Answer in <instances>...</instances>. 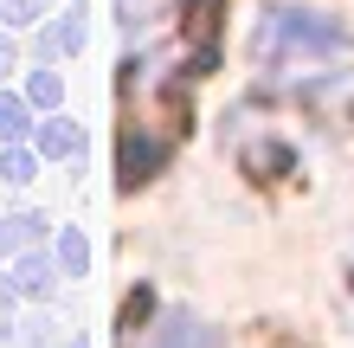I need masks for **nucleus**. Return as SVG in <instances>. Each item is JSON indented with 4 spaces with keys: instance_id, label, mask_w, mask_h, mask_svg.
Listing matches in <instances>:
<instances>
[{
    "instance_id": "1",
    "label": "nucleus",
    "mask_w": 354,
    "mask_h": 348,
    "mask_svg": "<svg viewBox=\"0 0 354 348\" xmlns=\"http://www.w3.org/2000/svg\"><path fill=\"white\" fill-rule=\"evenodd\" d=\"M149 348H219V336H213V329H200L194 316H174V322H168V329H161Z\"/></svg>"
}]
</instances>
